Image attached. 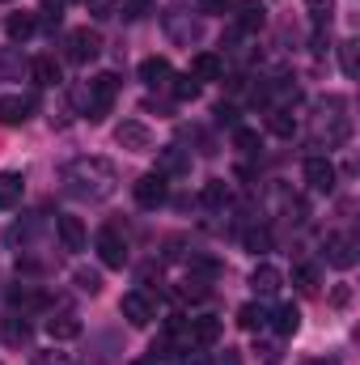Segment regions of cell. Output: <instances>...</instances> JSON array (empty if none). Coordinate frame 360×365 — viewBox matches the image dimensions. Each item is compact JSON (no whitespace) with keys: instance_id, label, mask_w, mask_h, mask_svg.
I'll return each mask as SVG.
<instances>
[{"instance_id":"obj_1","label":"cell","mask_w":360,"mask_h":365,"mask_svg":"<svg viewBox=\"0 0 360 365\" xmlns=\"http://www.w3.org/2000/svg\"><path fill=\"white\" fill-rule=\"evenodd\" d=\"M115 93H119V77H115V73H97V77L90 81V110H85V115H90L93 123H97V119H106V110H110Z\"/></svg>"},{"instance_id":"obj_12","label":"cell","mask_w":360,"mask_h":365,"mask_svg":"<svg viewBox=\"0 0 360 365\" xmlns=\"http://www.w3.org/2000/svg\"><path fill=\"white\" fill-rule=\"evenodd\" d=\"M305 182H309L314 191H331V187H335V166H331L327 158H309V162H305Z\"/></svg>"},{"instance_id":"obj_6","label":"cell","mask_w":360,"mask_h":365,"mask_svg":"<svg viewBox=\"0 0 360 365\" xmlns=\"http://www.w3.org/2000/svg\"><path fill=\"white\" fill-rule=\"evenodd\" d=\"M119 314H123L132 327H149V323H153V302H149L144 293H123Z\"/></svg>"},{"instance_id":"obj_8","label":"cell","mask_w":360,"mask_h":365,"mask_svg":"<svg viewBox=\"0 0 360 365\" xmlns=\"http://www.w3.org/2000/svg\"><path fill=\"white\" fill-rule=\"evenodd\" d=\"M221 319H212V314H199V319H191V327H186V340L195 344V349H208V344H216L221 340Z\"/></svg>"},{"instance_id":"obj_3","label":"cell","mask_w":360,"mask_h":365,"mask_svg":"<svg viewBox=\"0 0 360 365\" xmlns=\"http://www.w3.org/2000/svg\"><path fill=\"white\" fill-rule=\"evenodd\" d=\"M97 56H102V34H97V30L81 26V30L68 34V60H73V64H90Z\"/></svg>"},{"instance_id":"obj_19","label":"cell","mask_w":360,"mask_h":365,"mask_svg":"<svg viewBox=\"0 0 360 365\" xmlns=\"http://www.w3.org/2000/svg\"><path fill=\"white\" fill-rule=\"evenodd\" d=\"M47 336H51V340H77V336H81V319H77V314H55V319L47 323Z\"/></svg>"},{"instance_id":"obj_4","label":"cell","mask_w":360,"mask_h":365,"mask_svg":"<svg viewBox=\"0 0 360 365\" xmlns=\"http://www.w3.org/2000/svg\"><path fill=\"white\" fill-rule=\"evenodd\" d=\"M132 195H136V204L140 208H162L166 204V195H170V182H166V175H140L136 179V187H132Z\"/></svg>"},{"instance_id":"obj_18","label":"cell","mask_w":360,"mask_h":365,"mask_svg":"<svg viewBox=\"0 0 360 365\" xmlns=\"http://www.w3.org/2000/svg\"><path fill=\"white\" fill-rule=\"evenodd\" d=\"M26 191V179L17 170H0V208H13Z\"/></svg>"},{"instance_id":"obj_35","label":"cell","mask_w":360,"mask_h":365,"mask_svg":"<svg viewBox=\"0 0 360 365\" xmlns=\"http://www.w3.org/2000/svg\"><path fill=\"white\" fill-rule=\"evenodd\" d=\"M149 9H153V0H123V13L127 17H144Z\"/></svg>"},{"instance_id":"obj_30","label":"cell","mask_w":360,"mask_h":365,"mask_svg":"<svg viewBox=\"0 0 360 365\" xmlns=\"http://www.w3.org/2000/svg\"><path fill=\"white\" fill-rule=\"evenodd\" d=\"M195 93H199V81H195L191 73H186V77H174V98H179V102H191Z\"/></svg>"},{"instance_id":"obj_14","label":"cell","mask_w":360,"mask_h":365,"mask_svg":"<svg viewBox=\"0 0 360 365\" xmlns=\"http://www.w3.org/2000/svg\"><path fill=\"white\" fill-rule=\"evenodd\" d=\"M55 230H60L64 251H85V225H81V217H60Z\"/></svg>"},{"instance_id":"obj_15","label":"cell","mask_w":360,"mask_h":365,"mask_svg":"<svg viewBox=\"0 0 360 365\" xmlns=\"http://www.w3.org/2000/svg\"><path fill=\"white\" fill-rule=\"evenodd\" d=\"M250 284H255L259 297H275L280 284H284V276H280V268H271V264H259V268L250 272Z\"/></svg>"},{"instance_id":"obj_5","label":"cell","mask_w":360,"mask_h":365,"mask_svg":"<svg viewBox=\"0 0 360 365\" xmlns=\"http://www.w3.org/2000/svg\"><path fill=\"white\" fill-rule=\"evenodd\" d=\"M115 140H119L123 149H132V153H144V149L153 145V132H149L140 119H123V123L115 128Z\"/></svg>"},{"instance_id":"obj_29","label":"cell","mask_w":360,"mask_h":365,"mask_svg":"<svg viewBox=\"0 0 360 365\" xmlns=\"http://www.w3.org/2000/svg\"><path fill=\"white\" fill-rule=\"evenodd\" d=\"M268 128L275 132V136H284V140H288V136L297 132V123H292V119H288L284 110H271V115H268Z\"/></svg>"},{"instance_id":"obj_9","label":"cell","mask_w":360,"mask_h":365,"mask_svg":"<svg viewBox=\"0 0 360 365\" xmlns=\"http://www.w3.org/2000/svg\"><path fill=\"white\" fill-rule=\"evenodd\" d=\"M327 259H331L339 272H348V268L356 264V242H352L348 234H331V238H327Z\"/></svg>"},{"instance_id":"obj_13","label":"cell","mask_w":360,"mask_h":365,"mask_svg":"<svg viewBox=\"0 0 360 365\" xmlns=\"http://www.w3.org/2000/svg\"><path fill=\"white\" fill-rule=\"evenodd\" d=\"M140 81H144L149 90L166 86V81H170V60H166V56H149V60H140Z\"/></svg>"},{"instance_id":"obj_25","label":"cell","mask_w":360,"mask_h":365,"mask_svg":"<svg viewBox=\"0 0 360 365\" xmlns=\"http://www.w3.org/2000/svg\"><path fill=\"white\" fill-rule=\"evenodd\" d=\"M292 284H297L301 293H314V289H318V268H309V264H297V268H292Z\"/></svg>"},{"instance_id":"obj_7","label":"cell","mask_w":360,"mask_h":365,"mask_svg":"<svg viewBox=\"0 0 360 365\" xmlns=\"http://www.w3.org/2000/svg\"><path fill=\"white\" fill-rule=\"evenodd\" d=\"M34 110V98H21V93H4L0 98V123L4 128H21Z\"/></svg>"},{"instance_id":"obj_24","label":"cell","mask_w":360,"mask_h":365,"mask_svg":"<svg viewBox=\"0 0 360 365\" xmlns=\"http://www.w3.org/2000/svg\"><path fill=\"white\" fill-rule=\"evenodd\" d=\"M182 170H186V158H182L179 149H174V145H170V149H162V166H157V175H166V179H170V175H182Z\"/></svg>"},{"instance_id":"obj_36","label":"cell","mask_w":360,"mask_h":365,"mask_svg":"<svg viewBox=\"0 0 360 365\" xmlns=\"http://www.w3.org/2000/svg\"><path fill=\"white\" fill-rule=\"evenodd\" d=\"M203 13H229V0H199Z\"/></svg>"},{"instance_id":"obj_16","label":"cell","mask_w":360,"mask_h":365,"mask_svg":"<svg viewBox=\"0 0 360 365\" xmlns=\"http://www.w3.org/2000/svg\"><path fill=\"white\" fill-rule=\"evenodd\" d=\"M34 30H38V17H34V13H9V21H4V34H9L13 43H26Z\"/></svg>"},{"instance_id":"obj_26","label":"cell","mask_w":360,"mask_h":365,"mask_svg":"<svg viewBox=\"0 0 360 365\" xmlns=\"http://www.w3.org/2000/svg\"><path fill=\"white\" fill-rule=\"evenodd\" d=\"M233 145H238L242 153H259V145H263V140H259V132H255V128H233Z\"/></svg>"},{"instance_id":"obj_28","label":"cell","mask_w":360,"mask_h":365,"mask_svg":"<svg viewBox=\"0 0 360 365\" xmlns=\"http://www.w3.org/2000/svg\"><path fill=\"white\" fill-rule=\"evenodd\" d=\"M73 280H77V289H81V293H102V276L93 272V268H77V272H73Z\"/></svg>"},{"instance_id":"obj_11","label":"cell","mask_w":360,"mask_h":365,"mask_svg":"<svg viewBox=\"0 0 360 365\" xmlns=\"http://www.w3.org/2000/svg\"><path fill=\"white\" fill-rule=\"evenodd\" d=\"M221 73H225V60L216 56V51H199L195 60H191V77L203 86V81H221Z\"/></svg>"},{"instance_id":"obj_32","label":"cell","mask_w":360,"mask_h":365,"mask_svg":"<svg viewBox=\"0 0 360 365\" xmlns=\"http://www.w3.org/2000/svg\"><path fill=\"white\" fill-rule=\"evenodd\" d=\"M305 9H309V17H314V21H331L335 0H305Z\"/></svg>"},{"instance_id":"obj_34","label":"cell","mask_w":360,"mask_h":365,"mask_svg":"<svg viewBox=\"0 0 360 365\" xmlns=\"http://www.w3.org/2000/svg\"><path fill=\"white\" fill-rule=\"evenodd\" d=\"M348 302H352V289H348V284H335V289H331V306H335V310H344Z\"/></svg>"},{"instance_id":"obj_31","label":"cell","mask_w":360,"mask_h":365,"mask_svg":"<svg viewBox=\"0 0 360 365\" xmlns=\"http://www.w3.org/2000/svg\"><path fill=\"white\" fill-rule=\"evenodd\" d=\"M85 9H90L97 21H106V17H115V13H119V0H85Z\"/></svg>"},{"instance_id":"obj_37","label":"cell","mask_w":360,"mask_h":365,"mask_svg":"<svg viewBox=\"0 0 360 365\" xmlns=\"http://www.w3.org/2000/svg\"><path fill=\"white\" fill-rule=\"evenodd\" d=\"M344 73H348V77L356 73V56H352V43H344Z\"/></svg>"},{"instance_id":"obj_20","label":"cell","mask_w":360,"mask_h":365,"mask_svg":"<svg viewBox=\"0 0 360 365\" xmlns=\"http://www.w3.org/2000/svg\"><path fill=\"white\" fill-rule=\"evenodd\" d=\"M199 200H203L208 208H225V204H229V182L225 179H208L203 182V191H199Z\"/></svg>"},{"instance_id":"obj_33","label":"cell","mask_w":360,"mask_h":365,"mask_svg":"<svg viewBox=\"0 0 360 365\" xmlns=\"http://www.w3.org/2000/svg\"><path fill=\"white\" fill-rule=\"evenodd\" d=\"M4 336H9L13 344H26V340H30V323H17V319H13V323L4 327Z\"/></svg>"},{"instance_id":"obj_38","label":"cell","mask_w":360,"mask_h":365,"mask_svg":"<svg viewBox=\"0 0 360 365\" xmlns=\"http://www.w3.org/2000/svg\"><path fill=\"white\" fill-rule=\"evenodd\" d=\"M233 115H238L233 106H216V119H221V123H229V128H238V119H233Z\"/></svg>"},{"instance_id":"obj_27","label":"cell","mask_w":360,"mask_h":365,"mask_svg":"<svg viewBox=\"0 0 360 365\" xmlns=\"http://www.w3.org/2000/svg\"><path fill=\"white\" fill-rule=\"evenodd\" d=\"M9 302L13 306H43V293H34L30 284H13L9 289Z\"/></svg>"},{"instance_id":"obj_23","label":"cell","mask_w":360,"mask_h":365,"mask_svg":"<svg viewBox=\"0 0 360 365\" xmlns=\"http://www.w3.org/2000/svg\"><path fill=\"white\" fill-rule=\"evenodd\" d=\"M238 323H242L246 331H259V327L268 323V310H263V306H255V302H246V306L238 310Z\"/></svg>"},{"instance_id":"obj_17","label":"cell","mask_w":360,"mask_h":365,"mask_svg":"<svg viewBox=\"0 0 360 365\" xmlns=\"http://www.w3.org/2000/svg\"><path fill=\"white\" fill-rule=\"evenodd\" d=\"M30 77H34V86H60V64L51 56H34L30 60Z\"/></svg>"},{"instance_id":"obj_10","label":"cell","mask_w":360,"mask_h":365,"mask_svg":"<svg viewBox=\"0 0 360 365\" xmlns=\"http://www.w3.org/2000/svg\"><path fill=\"white\" fill-rule=\"evenodd\" d=\"M268 26V4L263 0H238V30L242 34H255Z\"/></svg>"},{"instance_id":"obj_2","label":"cell","mask_w":360,"mask_h":365,"mask_svg":"<svg viewBox=\"0 0 360 365\" xmlns=\"http://www.w3.org/2000/svg\"><path fill=\"white\" fill-rule=\"evenodd\" d=\"M97 259H102L106 268H123V264H127V242H123L119 225H102V230H97Z\"/></svg>"},{"instance_id":"obj_22","label":"cell","mask_w":360,"mask_h":365,"mask_svg":"<svg viewBox=\"0 0 360 365\" xmlns=\"http://www.w3.org/2000/svg\"><path fill=\"white\" fill-rule=\"evenodd\" d=\"M242 242H246V251L263 255V251H271V230H268V225H255V230H246V234H242Z\"/></svg>"},{"instance_id":"obj_39","label":"cell","mask_w":360,"mask_h":365,"mask_svg":"<svg viewBox=\"0 0 360 365\" xmlns=\"http://www.w3.org/2000/svg\"><path fill=\"white\" fill-rule=\"evenodd\" d=\"M132 365H157V361H153V357H144V361H132Z\"/></svg>"},{"instance_id":"obj_21","label":"cell","mask_w":360,"mask_h":365,"mask_svg":"<svg viewBox=\"0 0 360 365\" xmlns=\"http://www.w3.org/2000/svg\"><path fill=\"white\" fill-rule=\"evenodd\" d=\"M297 327H301V310H297L292 302L280 306V310H275V331H280V336H292Z\"/></svg>"}]
</instances>
